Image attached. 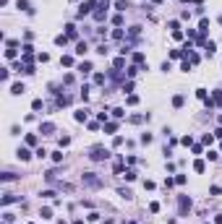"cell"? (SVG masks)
<instances>
[{"mask_svg":"<svg viewBox=\"0 0 222 224\" xmlns=\"http://www.w3.org/2000/svg\"><path fill=\"white\" fill-rule=\"evenodd\" d=\"M89 159H92V162H105V159H110V151L102 149V146H94L92 154H89Z\"/></svg>","mask_w":222,"mask_h":224,"instance_id":"6da1fadb","label":"cell"},{"mask_svg":"<svg viewBox=\"0 0 222 224\" xmlns=\"http://www.w3.org/2000/svg\"><path fill=\"white\" fill-rule=\"evenodd\" d=\"M84 183H86V185H92V188H99V185H102V180L94 175V172H84Z\"/></svg>","mask_w":222,"mask_h":224,"instance_id":"7a4b0ae2","label":"cell"},{"mask_svg":"<svg viewBox=\"0 0 222 224\" xmlns=\"http://www.w3.org/2000/svg\"><path fill=\"white\" fill-rule=\"evenodd\" d=\"M178 208H180V216H186V211L191 208V198L188 196H180V198H178Z\"/></svg>","mask_w":222,"mask_h":224,"instance_id":"3957f363","label":"cell"},{"mask_svg":"<svg viewBox=\"0 0 222 224\" xmlns=\"http://www.w3.org/2000/svg\"><path fill=\"white\" fill-rule=\"evenodd\" d=\"M128 8H131V3H128V0H115V11H118V13H125Z\"/></svg>","mask_w":222,"mask_h":224,"instance_id":"277c9868","label":"cell"},{"mask_svg":"<svg viewBox=\"0 0 222 224\" xmlns=\"http://www.w3.org/2000/svg\"><path fill=\"white\" fill-rule=\"evenodd\" d=\"M92 70H94V68H92V63H89V60H84V63H78V73H81V76H86V73H92Z\"/></svg>","mask_w":222,"mask_h":224,"instance_id":"5b68a950","label":"cell"},{"mask_svg":"<svg viewBox=\"0 0 222 224\" xmlns=\"http://www.w3.org/2000/svg\"><path fill=\"white\" fill-rule=\"evenodd\" d=\"M53 131H55V125H53V122H42V125H39V133H42V136H50Z\"/></svg>","mask_w":222,"mask_h":224,"instance_id":"8992f818","label":"cell"},{"mask_svg":"<svg viewBox=\"0 0 222 224\" xmlns=\"http://www.w3.org/2000/svg\"><path fill=\"white\" fill-rule=\"evenodd\" d=\"M16 156L21 159V162H29V159H32V154H29V149H18V151H16Z\"/></svg>","mask_w":222,"mask_h":224,"instance_id":"52a82bcc","label":"cell"},{"mask_svg":"<svg viewBox=\"0 0 222 224\" xmlns=\"http://www.w3.org/2000/svg\"><path fill=\"white\" fill-rule=\"evenodd\" d=\"M73 117H76V122H86L89 112H86V110H76V115H73Z\"/></svg>","mask_w":222,"mask_h":224,"instance_id":"ba28073f","label":"cell"},{"mask_svg":"<svg viewBox=\"0 0 222 224\" xmlns=\"http://www.w3.org/2000/svg\"><path fill=\"white\" fill-rule=\"evenodd\" d=\"M199 31H201V37L209 31V18H201V21H199Z\"/></svg>","mask_w":222,"mask_h":224,"instance_id":"9c48e42d","label":"cell"},{"mask_svg":"<svg viewBox=\"0 0 222 224\" xmlns=\"http://www.w3.org/2000/svg\"><path fill=\"white\" fill-rule=\"evenodd\" d=\"M55 45H58V47H65V45H68V34H58V37H55Z\"/></svg>","mask_w":222,"mask_h":224,"instance_id":"30bf717a","label":"cell"},{"mask_svg":"<svg viewBox=\"0 0 222 224\" xmlns=\"http://www.w3.org/2000/svg\"><path fill=\"white\" fill-rule=\"evenodd\" d=\"M65 34H68V37H73V39L78 37V31H76V26H73V24H65Z\"/></svg>","mask_w":222,"mask_h":224,"instance_id":"8fae6325","label":"cell"},{"mask_svg":"<svg viewBox=\"0 0 222 224\" xmlns=\"http://www.w3.org/2000/svg\"><path fill=\"white\" fill-rule=\"evenodd\" d=\"M204 50H206V55H214V50H217V42H206V45H204Z\"/></svg>","mask_w":222,"mask_h":224,"instance_id":"7c38bea8","label":"cell"},{"mask_svg":"<svg viewBox=\"0 0 222 224\" xmlns=\"http://www.w3.org/2000/svg\"><path fill=\"white\" fill-rule=\"evenodd\" d=\"M183 102H186L183 94H175V97H173V107H183Z\"/></svg>","mask_w":222,"mask_h":224,"instance_id":"4fadbf2b","label":"cell"},{"mask_svg":"<svg viewBox=\"0 0 222 224\" xmlns=\"http://www.w3.org/2000/svg\"><path fill=\"white\" fill-rule=\"evenodd\" d=\"M26 89H24V83H13L11 86V94H16V97H18V94H24Z\"/></svg>","mask_w":222,"mask_h":224,"instance_id":"5bb4252c","label":"cell"},{"mask_svg":"<svg viewBox=\"0 0 222 224\" xmlns=\"http://www.w3.org/2000/svg\"><path fill=\"white\" fill-rule=\"evenodd\" d=\"M13 201H18V196H13V193H5V196H3V206L13 203Z\"/></svg>","mask_w":222,"mask_h":224,"instance_id":"9a60e30c","label":"cell"},{"mask_svg":"<svg viewBox=\"0 0 222 224\" xmlns=\"http://www.w3.org/2000/svg\"><path fill=\"white\" fill-rule=\"evenodd\" d=\"M86 50H89L86 42H78V45H76V55H86Z\"/></svg>","mask_w":222,"mask_h":224,"instance_id":"2e32d148","label":"cell"},{"mask_svg":"<svg viewBox=\"0 0 222 224\" xmlns=\"http://www.w3.org/2000/svg\"><path fill=\"white\" fill-rule=\"evenodd\" d=\"M133 63H136V65H144V52H133Z\"/></svg>","mask_w":222,"mask_h":224,"instance_id":"e0dca14e","label":"cell"},{"mask_svg":"<svg viewBox=\"0 0 222 224\" xmlns=\"http://www.w3.org/2000/svg\"><path fill=\"white\" fill-rule=\"evenodd\" d=\"M118 196H120V198H125V201H131V196H133V193L128 190V188H120V190H118Z\"/></svg>","mask_w":222,"mask_h":224,"instance_id":"ac0fdd59","label":"cell"},{"mask_svg":"<svg viewBox=\"0 0 222 224\" xmlns=\"http://www.w3.org/2000/svg\"><path fill=\"white\" fill-rule=\"evenodd\" d=\"M60 65L71 68V65H73V57H71V55H63V57H60Z\"/></svg>","mask_w":222,"mask_h":224,"instance_id":"d6986e66","label":"cell"},{"mask_svg":"<svg viewBox=\"0 0 222 224\" xmlns=\"http://www.w3.org/2000/svg\"><path fill=\"white\" fill-rule=\"evenodd\" d=\"M209 102H212V107L214 104H222V91H214V97L209 99Z\"/></svg>","mask_w":222,"mask_h":224,"instance_id":"ffe728a7","label":"cell"},{"mask_svg":"<svg viewBox=\"0 0 222 224\" xmlns=\"http://www.w3.org/2000/svg\"><path fill=\"white\" fill-rule=\"evenodd\" d=\"M39 216H42V219H53V208H47V206H44L42 211H39Z\"/></svg>","mask_w":222,"mask_h":224,"instance_id":"44dd1931","label":"cell"},{"mask_svg":"<svg viewBox=\"0 0 222 224\" xmlns=\"http://www.w3.org/2000/svg\"><path fill=\"white\" fill-rule=\"evenodd\" d=\"M42 107H44V102H42V99H34V102H32V110H34V112H39Z\"/></svg>","mask_w":222,"mask_h":224,"instance_id":"7402d4cb","label":"cell"},{"mask_svg":"<svg viewBox=\"0 0 222 224\" xmlns=\"http://www.w3.org/2000/svg\"><path fill=\"white\" fill-rule=\"evenodd\" d=\"M194 169H196V172H204V169H206V164L201 162V159H196V162H194Z\"/></svg>","mask_w":222,"mask_h":224,"instance_id":"603a6c76","label":"cell"},{"mask_svg":"<svg viewBox=\"0 0 222 224\" xmlns=\"http://www.w3.org/2000/svg\"><path fill=\"white\" fill-rule=\"evenodd\" d=\"M105 131L107 133H115L118 131V122H105Z\"/></svg>","mask_w":222,"mask_h":224,"instance_id":"cb8c5ba5","label":"cell"},{"mask_svg":"<svg viewBox=\"0 0 222 224\" xmlns=\"http://www.w3.org/2000/svg\"><path fill=\"white\" fill-rule=\"evenodd\" d=\"M125 180H128V183H131V180H136V169H125V175H123Z\"/></svg>","mask_w":222,"mask_h":224,"instance_id":"d4e9b609","label":"cell"},{"mask_svg":"<svg viewBox=\"0 0 222 224\" xmlns=\"http://www.w3.org/2000/svg\"><path fill=\"white\" fill-rule=\"evenodd\" d=\"M180 143H183V146H194V138H191V136H183Z\"/></svg>","mask_w":222,"mask_h":224,"instance_id":"484cf974","label":"cell"},{"mask_svg":"<svg viewBox=\"0 0 222 224\" xmlns=\"http://www.w3.org/2000/svg\"><path fill=\"white\" fill-rule=\"evenodd\" d=\"M204 156H206V159H209V162H217V156H219V154H217V151H206V154H204Z\"/></svg>","mask_w":222,"mask_h":224,"instance_id":"4316f807","label":"cell"},{"mask_svg":"<svg viewBox=\"0 0 222 224\" xmlns=\"http://www.w3.org/2000/svg\"><path fill=\"white\" fill-rule=\"evenodd\" d=\"M81 99H84V102H86V99H89V86H86V83L81 86Z\"/></svg>","mask_w":222,"mask_h":224,"instance_id":"83f0119b","label":"cell"},{"mask_svg":"<svg viewBox=\"0 0 222 224\" xmlns=\"http://www.w3.org/2000/svg\"><path fill=\"white\" fill-rule=\"evenodd\" d=\"M53 162H55V164L63 162V154H60V151H53Z\"/></svg>","mask_w":222,"mask_h":224,"instance_id":"f1b7e54d","label":"cell"},{"mask_svg":"<svg viewBox=\"0 0 222 224\" xmlns=\"http://www.w3.org/2000/svg\"><path fill=\"white\" fill-rule=\"evenodd\" d=\"M186 52H183V50H173V52H170V57H173V60H178V57H183Z\"/></svg>","mask_w":222,"mask_h":224,"instance_id":"f546056e","label":"cell"},{"mask_svg":"<svg viewBox=\"0 0 222 224\" xmlns=\"http://www.w3.org/2000/svg\"><path fill=\"white\" fill-rule=\"evenodd\" d=\"M128 34H131V37H139V34H141V26H131Z\"/></svg>","mask_w":222,"mask_h":224,"instance_id":"4dcf8cb0","label":"cell"},{"mask_svg":"<svg viewBox=\"0 0 222 224\" xmlns=\"http://www.w3.org/2000/svg\"><path fill=\"white\" fill-rule=\"evenodd\" d=\"M125 102H128V104L133 107V104H139V97H136V94H131V97H128V99H125Z\"/></svg>","mask_w":222,"mask_h":224,"instance_id":"1f68e13d","label":"cell"},{"mask_svg":"<svg viewBox=\"0 0 222 224\" xmlns=\"http://www.w3.org/2000/svg\"><path fill=\"white\" fill-rule=\"evenodd\" d=\"M68 143H71V138H68V136H63V138H60V141H58V146H60V149H63V146H68Z\"/></svg>","mask_w":222,"mask_h":224,"instance_id":"d6a6232c","label":"cell"},{"mask_svg":"<svg viewBox=\"0 0 222 224\" xmlns=\"http://www.w3.org/2000/svg\"><path fill=\"white\" fill-rule=\"evenodd\" d=\"M34 143H37V136L29 133V136H26V146H34Z\"/></svg>","mask_w":222,"mask_h":224,"instance_id":"836d02e7","label":"cell"},{"mask_svg":"<svg viewBox=\"0 0 222 224\" xmlns=\"http://www.w3.org/2000/svg\"><path fill=\"white\" fill-rule=\"evenodd\" d=\"M209 193H212V196H219L222 188H219V185H212V188H209Z\"/></svg>","mask_w":222,"mask_h":224,"instance_id":"e575fe53","label":"cell"},{"mask_svg":"<svg viewBox=\"0 0 222 224\" xmlns=\"http://www.w3.org/2000/svg\"><path fill=\"white\" fill-rule=\"evenodd\" d=\"M5 47H8V50H16L18 42H16V39H8V42H5Z\"/></svg>","mask_w":222,"mask_h":224,"instance_id":"d590c367","label":"cell"},{"mask_svg":"<svg viewBox=\"0 0 222 224\" xmlns=\"http://www.w3.org/2000/svg\"><path fill=\"white\" fill-rule=\"evenodd\" d=\"M37 60H39V63H47L50 55H47V52H39V55H37Z\"/></svg>","mask_w":222,"mask_h":224,"instance_id":"8d00e7d4","label":"cell"},{"mask_svg":"<svg viewBox=\"0 0 222 224\" xmlns=\"http://www.w3.org/2000/svg\"><path fill=\"white\" fill-rule=\"evenodd\" d=\"M105 78H107L105 73H97V76H94V83H105Z\"/></svg>","mask_w":222,"mask_h":224,"instance_id":"74e56055","label":"cell"},{"mask_svg":"<svg viewBox=\"0 0 222 224\" xmlns=\"http://www.w3.org/2000/svg\"><path fill=\"white\" fill-rule=\"evenodd\" d=\"M113 115H115V117H123V115H125V110H123V107H115V110H113Z\"/></svg>","mask_w":222,"mask_h":224,"instance_id":"f35d334b","label":"cell"},{"mask_svg":"<svg viewBox=\"0 0 222 224\" xmlns=\"http://www.w3.org/2000/svg\"><path fill=\"white\" fill-rule=\"evenodd\" d=\"M196 97H199V99H204V102H206V89H196Z\"/></svg>","mask_w":222,"mask_h":224,"instance_id":"ab89813d","label":"cell"},{"mask_svg":"<svg viewBox=\"0 0 222 224\" xmlns=\"http://www.w3.org/2000/svg\"><path fill=\"white\" fill-rule=\"evenodd\" d=\"M136 73H139V65H131V68H128V78H133Z\"/></svg>","mask_w":222,"mask_h":224,"instance_id":"60d3db41","label":"cell"},{"mask_svg":"<svg viewBox=\"0 0 222 224\" xmlns=\"http://www.w3.org/2000/svg\"><path fill=\"white\" fill-rule=\"evenodd\" d=\"M8 76H11V70H8V68H3V70H0V78H3V81H8Z\"/></svg>","mask_w":222,"mask_h":224,"instance_id":"b9f144b4","label":"cell"},{"mask_svg":"<svg viewBox=\"0 0 222 224\" xmlns=\"http://www.w3.org/2000/svg\"><path fill=\"white\" fill-rule=\"evenodd\" d=\"M86 219H89V222H99V214H97V211H92V214L86 216Z\"/></svg>","mask_w":222,"mask_h":224,"instance_id":"7bdbcfd3","label":"cell"},{"mask_svg":"<svg viewBox=\"0 0 222 224\" xmlns=\"http://www.w3.org/2000/svg\"><path fill=\"white\" fill-rule=\"evenodd\" d=\"M123 65H125V60H123V57H118V60H115V70H120Z\"/></svg>","mask_w":222,"mask_h":224,"instance_id":"ee69618b","label":"cell"},{"mask_svg":"<svg viewBox=\"0 0 222 224\" xmlns=\"http://www.w3.org/2000/svg\"><path fill=\"white\" fill-rule=\"evenodd\" d=\"M34 154H37V156H39V159H44V156H47V149H37V151H34Z\"/></svg>","mask_w":222,"mask_h":224,"instance_id":"f6af8a7d","label":"cell"},{"mask_svg":"<svg viewBox=\"0 0 222 224\" xmlns=\"http://www.w3.org/2000/svg\"><path fill=\"white\" fill-rule=\"evenodd\" d=\"M113 24H115V26H120V24H123V16H120V13H118V16H113Z\"/></svg>","mask_w":222,"mask_h":224,"instance_id":"bcb514c9","label":"cell"},{"mask_svg":"<svg viewBox=\"0 0 222 224\" xmlns=\"http://www.w3.org/2000/svg\"><path fill=\"white\" fill-rule=\"evenodd\" d=\"M21 50H24V55H32V52H34V47H32V45H24Z\"/></svg>","mask_w":222,"mask_h":224,"instance_id":"7dc6e473","label":"cell"},{"mask_svg":"<svg viewBox=\"0 0 222 224\" xmlns=\"http://www.w3.org/2000/svg\"><path fill=\"white\" fill-rule=\"evenodd\" d=\"M141 143H152V133H144L141 136Z\"/></svg>","mask_w":222,"mask_h":224,"instance_id":"c3c4849f","label":"cell"},{"mask_svg":"<svg viewBox=\"0 0 222 224\" xmlns=\"http://www.w3.org/2000/svg\"><path fill=\"white\" fill-rule=\"evenodd\" d=\"M214 136H217V138H222V128H217V131H214Z\"/></svg>","mask_w":222,"mask_h":224,"instance_id":"681fc988","label":"cell"},{"mask_svg":"<svg viewBox=\"0 0 222 224\" xmlns=\"http://www.w3.org/2000/svg\"><path fill=\"white\" fill-rule=\"evenodd\" d=\"M214 222H217V224H222V214H219V216H217V219H214Z\"/></svg>","mask_w":222,"mask_h":224,"instance_id":"f907efd6","label":"cell"},{"mask_svg":"<svg viewBox=\"0 0 222 224\" xmlns=\"http://www.w3.org/2000/svg\"><path fill=\"white\" fill-rule=\"evenodd\" d=\"M217 120H219V125H222V115H219V117H217Z\"/></svg>","mask_w":222,"mask_h":224,"instance_id":"816d5d0a","label":"cell"},{"mask_svg":"<svg viewBox=\"0 0 222 224\" xmlns=\"http://www.w3.org/2000/svg\"><path fill=\"white\" fill-rule=\"evenodd\" d=\"M217 21H219V26H222V16H219V18H217Z\"/></svg>","mask_w":222,"mask_h":224,"instance_id":"f5cc1de1","label":"cell"},{"mask_svg":"<svg viewBox=\"0 0 222 224\" xmlns=\"http://www.w3.org/2000/svg\"><path fill=\"white\" fill-rule=\"evenodd\" d=\"M204 224H209V222H204Z\"/></svg>","mask_w":222,"mask_h":224,"instance_id":"db71d44e","label":"cell"}]
</instances>
